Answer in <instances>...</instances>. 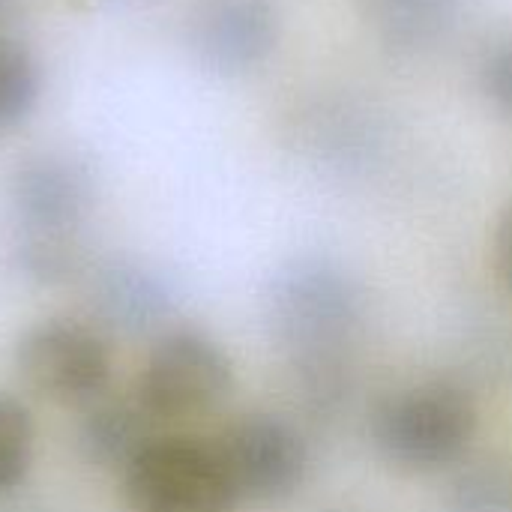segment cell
Masks as SVG:
<instances>
[{"mask_svg":"<svg viewBox=\"0 0 512 512\" xmlns=\"http://www.w3.org/2000/svg\"><path fill=\"white\" fill-rule=\"evenodd\" d=\"M474 432V402L447 384H420L393 393L372 417L375 447L384 459L408 471H438L459 462Z\"/></svg>","mask_w":512,"mask_h":512,"instance_id":"cell-1","label":"cell"},{"mask_svg":"<svg viewBox=\"0 0 512 512\" xmlns=\"http://www.w3.org/2000/svg\"><path fill=\"white\" fill-rule=\"evenodd\" d=\"M129 512H234L240 498L216 444L156 435L123 471Z\"/></svg>","mask_w":512,"mask_h":512,"instance_id":"cell-2","label":"cell"},{"mask_svg":"<svg viewBox=\"0 0 512 512\" xmlns=\"http://www.w3.org/2000/svg\"><path fill=\"white\" fill-rule=\"evenodd\" d=\"M231 360L201 330H165L147 354L135 399L153 420H183L216 408L231 390Z\"/></svg>","mask_w":512,"mask_h":512,"instance_id":"cell-3","label":"cell"},{"mask_svg":"<svg viewBox=\"0 0 512 512\" xmlns=\"http://www.w3.org/2000/svg\"><path fill=\"white\" fill-rule=\"evenodd\" d=\"M15 372L36 396L87 408L108 390L111 351L99 327L72 318H48L18 339Z\"/></svg>","mask_w":512,"mask_h":512,"instance_id":"cell-4","label":"cell"},{"mask_svg":"<svg viewBox=\"0 0 512 512\" xmlns=\"http://www.w3.org/2000/svg\"><path fill=\"white\" fill-rule=\"evenodd\" d=\"M213 444L240 504L285 501L303 486L309 471L306 441L282 417H240Z\"/></svg>","mask_w":512,"mask_h":512,"instance_id":"cell-5","label":"cell"},{"mask_svg":"<svg viewBox=\"0 0 512 512\" xmlns=\"http://www.w3.org/2000/svg\"><path fill=\"white\" fill-rule=\"evenodd\" d=\"M96 180L84 159L66 150H42L21 159L9 177V207L18 234L78 237L93 210Z\"/></svg>","mask_w":512,"mask_h":512,"instance_id":"cell-6","label":"cell"},{"mask_svg":"<svg viewBox=\"0 0 512 512\" xmlns=\"http://www.w3.org/2000/svg\"><path fill=\"white\" fill-rule=\"evenodd\" d=\"M87 306L96 327L126 339L159 333L174 309L168 279L144 261L111 258L87 273Z\"/></svg>","mask_w":512,"mask_h":512,"instance_id":"cell-7","label":"cell"},{"mask_svg":"<svg viewBox=\"0 0 512 512\" xmlns=\"http://www.w3.org/2000/svg\"><path fill=\"white\" fill-rule=\"evenodd\" d=\"M276 39V18L267 0H204L192 21V42L216 72L258 66Z\"/></svg>","mask_w":512,"mask_h":512,"instance_id":"cell-8","label":"cell"},{"mask_svg":"<svg viewBox=\"0 0 512 512\" xmlns=\"http://www.w3.org/2000/svg\"><path fill=\"white\" fill-rule=\"evenodd\" d=\"M153 417L138 399H96L78 426L81 456L102 471H126L135 456L156 438Z\"/></svg>","mask_w":512,"mask_h":512,"instance_id":"cell-9","label":"cell"},{"mask_svg":"<svg viewBox=\"0 0 512 512\" xmlns=\"http://www.w3.org/2000/svg\"><path fill=\"white\" fill-rule=\"evenodd\" d=\"M15 264L21 276L39 285H60L81 273L84 255L78 237L57 234H18L15 240Z\"/></svg>","mask_w":512,"mask_h":512,"instance_id":"cell-10","label":"cell"},{"mask_svg":"<svg viewBox=\"0 0 512 512\" xmlns=\"http://www.w3.org/2000/svg\"><path fill=\"white\" fill-rule=\"evenodd\" d=\"M39 96V66L33 54L0 36V132L18 126Z\"/></svg>","mask_w":512,"mask_h":512,"instance_id":"cell-11","label":"cell"},{"mask_svg":"<svg viewBox=\"0 0 512 512\" xmlns=\"http://www.w3.org/2000/svg\"><path fill=\"white\" fill-rule=\"evenodd\" d=\"M33 417L27 405L9 393H0V498L12 495L33 462Z\"/></svg>","mask_w":512,"mask_h":512,"instance_id":"cell-12","label":"cell"},{"mask_svg":"<svg viewBox=\"0 0 512 512\" xmlns=\"http://www.w3.org/2000/svg\"><path fill=\"white\" fill-rule=\"evenodd\" d=\"M486 87L495 102H501L512 114V45L495 48L486 60Z\"/></svg>","mask_w":512,"mask_h":512,"instance_id":"cell-13","label":"cell"},{"mask_svg":"<svg viewBox=\"0 0 512 512\" xmlns=\"http://www.w3.org/2000/svg\"><path fill=\"white\" fill-rule=\"evenodd\" d=\"M492 258H495V273H498L501 285L507 291H512V207L501 216V222H498Z\"/></svg>","mask_w":512,"mask_h":512,"instance_id":"cell-14","label":"cell"},{"mask_svg":"<svg viewBox=\"0 0 512 512\" xmlns=\"http://www.w3.org/2000/svg\"><path fill=\"white\" fill-rule=\"evenodd\" d=\"M18 9H21V0H0V30L15 21Z\"/></svg>","mask_w":512,"mask_h":512,"instance_id":"cell-15","label":"cell"}]
</instances>
